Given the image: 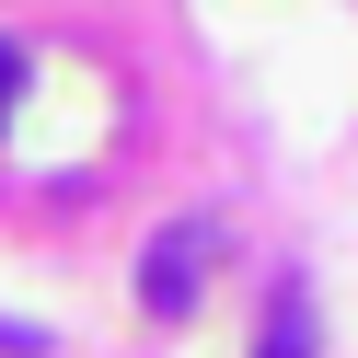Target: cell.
<instances>
[{
    "label": "cell",
    "mask_w": 358,
    "mask_h": 358,
    "mask_svg": "<svg viewBox=\"0 0 358 358\" xmlns=\"http://www.w3.org/2000/svg\"><path fill=\"white\" fill-rule=\"evenodd\" d=\"M196 278H208V220H173V231L139 255V312H150V324H185Z\"/></svg>",
    "instance_id": "1"
},
{
    "label": "cell",
    "mask_w": 358,
    "mask_h": 358,
    "mask_svg": "<svg viewBox=\"0 0 358 358\" xmlns=\"http://www.w3.org/2000/svg\"><path fill=\"white\" fill-rule=\"evenodd\" d=\"M255 358H312V289H301V278H278V301H266V335H255Z\"/></svg>",
    "instance_id": "2"
},
{
    "label": "cell",
    "mask_w": 358,
    "mask_h": 358,
    "mask_svg": "<svg viewBox=\"0 0 358 358\" xmlns=\"http://www.w3.org/2000/svg\"><path fill=\"white\" fill-rule=\"evenodd\" d=\"M12 93H24V47L0 35V127H12Z\"/></svg>",
    "instance_id": "3"
},
{
    "label": "cell",
    "mask_w": 358,
    "mask_h": 358,
    "mask_svg": "<svg viewBox=\"0 0 358 358\" xmlns=\"http://www.w3.org/2000/svg\"><path fill=\"white\" fill-rule=\"evenodd\" d=\"M0 358H47V335H35V324H12V312H0Z\"/></svg>",
    "instance_id": "4"
}]
</instances>
